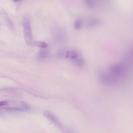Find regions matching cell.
Returning <instances> with one entry per match:
<instances>
[{
  "mask_svg": "<svg viewBox=\"0 0 133 133\" xmlns=\"http://www.w3.org/2000/svg\"><path fill=\"white\" fill-rule=\"evenodd\" d=\"M58 57L61 59H67L72 61L77 66H81L84 64V61L80 54L76 51L62 48L58 51Z\"/></svg>",
  "mask_w": 133,
  "mask_h": 133,
  "instance_id": "cell-1",
  "label": "cell"
},
{
  "mask_svg": "<svg viewBox=\"0 0 133 133\" xmlns=\"http://www.w3.org/2000/svg\"><path fill=\"white\" fill-rule=\"evenodd\" d=\"M49 51L46 49H43L39 51L37 54L38 59L40 61L45 60L49 57Z\"/></svg>",
  "mask_w": 133,
  "mask_h": 133,
  "instance_id": "cell-3",
  "label": "cell"
},
{
  "mask_svg": "<svg viewBox=\"0 0 133 133\" xmlns=\"http://www.w3.org/2000/svg\"><path fill=\"white\" fill-rule=\"evenodd\" d=\"M8 103L6 101H3L0 102V106L7 105Z\"/></svg>",
  "mask_w": 133,
  "mask_h": 133,
  "instance_id": "cell-9",
  "label": "cell"
},
{
  "mask_svg": "<svg viewBox=\"0 0 133 133\" xmlns=\"http://www.w3.org/2000/svg\"><path fill=\"white\" fill-rule=\"evenodd\" d=\"M13 0L14 2H16L20 1V0Z\"/></svg>",
  "mask_w": 133,
  "mask_h": 133,
  "instance_id": "cell-11",
  "label": "cell"
},
{
  "mask_svg": "<svg viewBox=\"0 0 133 133\" xmlns=\"http://www.w3.org/2000/svg\"><path fill=\"white\" fill-rule=\"evenodd\" d=\"M82 26V22L80 19H77L76 20L74 23V27L77 30H80Z\"/></svg>",
  "mask_w": 133,
  "mask_h": 133,
  "instance_id": "cell-6",
  "label": "cell"
},
{
  "mask_svg": "<svg viewBox=\"0 0 133 133\" xmlns=\"http://www.w3.org/2000/svg\"><path fill=\"white\" fill-rule=\"evenodd\" d=\"M34 46L37 47L42 48H45L47 47L48 44L46 42L40 41L34 42L33 44Z\"/></svg>",
  "mask_w": 133,
  "mask_h": 133,
  "instance_id": "cell-5",
  "label": "cell"
},
{
  "mask_svg": "<svg viewBox=\"0 0 133 133\" xmlns=\"http://www.w3.org/2000/svg\"><path fill=\"white\" fill-rule=\"evenodd\" d=\"M7 20L8 21V23L10 26L13 27V24L12 22L11 21H10V19L8 18H7Z\"/></svg>",
  "mask_w": 133,
  "mask_h": 133,
  "instance_id": "cell-10",
  "label": "cell"
},
{
  "mask_svg": "<svg viewBox=\"0 0 133 133\" xmlns=\"http://www.w3.org/2000/svg\"><path fill=\"white\" fill-rule=\"evenodd\" d=\"M100 23V21L98 19H94L90 21L87 24V26L89 28L98 25Z\"/></svg>",
  "mask_w": 133,
  "mask_h": 133,
  "instance_id": "cell-7",
  "label": "cell"
},
{
  "mask_svg": "<svg viewBox=\"0 0 133 133\" xmlns=\"http://www.w3.org/2000/svg\"><path fill=\"white\" fill-rule=\"evenodd\" d=\"M23 33L26 44L31 45L33 40V36L30 23L29 19H25L23 22Z\"/></svg>",
  "mask_w": 133,
  "mask_h": 133,
  "instance_id": "cell-2",
  "label": "cell"
},
{
  "mask_svg": "<svg viewBox=\"0 0 133 133\" xmlns=\"http://www.w3.org/2000/svg\"><path fill=\"white\" fill-rule=\"evenodd\" d=\"M44 113L45 115L50 121H52L54 123H55V124L58 125L59 127H61V124L59 122V121L49 111H46Z\"/></svg>",
  "mask_w": 133,
  "mask_h": 133,
  "instance_id": "cell-4",
  "label": "cell"
},
{
  "mask_svg": "<svg viewBox=\"0 0 133 133\" xmlns=\"http://www.w3.org/2000/svg\"><path fill=\"white\" fill-rule=\"evenodd\" d=\"M88 6L90 8L93 7L94 4L92 0H85Z\"/></svg>",
  "mask_w": 133,
  "mask_h": 133,
  "instance_id": "cell-8",
  "label": "cell"
}]
</instances>
